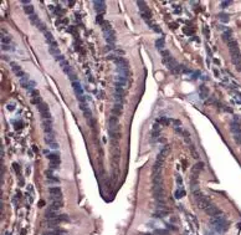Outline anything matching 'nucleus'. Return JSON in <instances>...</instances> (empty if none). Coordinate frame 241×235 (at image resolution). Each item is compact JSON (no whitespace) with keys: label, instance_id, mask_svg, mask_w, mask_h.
Here are the masks:
<instances>
[{"label":"nucleus","instance_id":"22","mask_svg":"<svg viewBox=\"0 0 241 235\" xmlns=\"http://www.w3.org/2000/svg\"><path fill=\"white\" fill-rule=\"evenodd\" d=\"M176 183H178V188H183V180L180 175H176Z\"/></svg>","mask_w":241,"mask_h":235},{"label":"nucleus","instance_id":"17","mask_svg":"<svg viewBox=\"0 0 241 235\" xmlns=\"http://www.w3.org/2000/svg\"><path fill=\"white\" fill-rule=\"evenodd\" d=\"M154 235H169V230L167 229H157L154 230Z\"/></svg>","mask_w":241,"mask_h":235},{"label":"nucleus","instance_id":"6","mask_svg":"<svg viewBox=\"0 0 241 235\" xmlns=\"http://www.w3.org/2000/svg\"><path fill=\"white\" fill-rule=\"evenodd\" d=\"M231 131L234 133V137L241 134V122H240V118L237 117V116L234 117V120L231 122Z\"/></svg>","mask_w":241,"mask_h":235},{"label":"nucleus","instance_id":"3","mask_svg":"<svg viewBox=\"0 0 241 235\" xmlns=\"http://www.w3.org/2000/svg\"><path fill=\"white\" fill-rule=\"evenodd\" d=\"M102 30H103L104 39H106L107 44H110V45H114V40H116V37H114V31L112 30L110 24L103 21L102 23Z\"/></svg>","mask_w":241,"mask_h":235},{"label":"nucleus","instance_id":"11","mask_svg":"<svg viewBox=\"0 0 241 235\" xmlns=\"http://www.w3.org/2000/svg\"><path fill=\"white\" fill-rule=\"evenodd\" d=\"M49 159H50V162H52V163H57V164H60V154L59 153H50L49 156Z\"/></svg>","mask_w":241,"mask_h":235},{"label":"nucleus","instance_id":"1","mask_svg":"<svg viewBox=\"0 0 241 235\" xmlns=\"http://www.w3.org/2000/svg\"><path fill=\"white\" fill-rule=\"evenodd\" d=\"M162 59H163V64L168 67V70L173 73H179L182 71V65H179L175 61V59L170 55L168 50H162Z\"/></svg>","mask_w":241,"mask_h":235},{"label":"nucleus","instance_id":"7","mask_svg":"<svg viewBox=\"0 0 241 235\" xmlns=\"http://www.w3.org/2000/svg\"><path fill=\"white\" fill-rule=\"evenodd\" d=\"M37 108H39V112H40V115H41L44 121H45V120H51V113H50L49 106H47L46 103H44V102H42L40 106H37Z\"/></svg>","mask_w":241,"mask_h":235},{"label":"nucleus","instance_id":"19","mask_svg":"<svg viewBox=\"0 0 241 235\" xmlns=\"http://www.w3.org/2000/svg\"><path fill=\"white\" fill-rule=\"evenodd\" d=\"M167 214H168V212L165 209L164 210H158V212L154 214V216H157V218H165V216H167Z\"/></svg>","mask_w":241,"mask_h":235},{"label":"nucleus","instance_id":"21","mask_svg":"<svg viewBox=\"0 0 241 235\" xmlns=\"http://www.w3.org/2000/svg\"><path fill=\"white\" fill-rule=\"evenodd\" d=\"M158 122H160V123L164 126H169L172 120H168V118H165V117H160V118H158Z\"/></svg>","mask_w":241,"mask_h":235},{"label":"nucleus","instance_id":"23","mask_svg":"<svg viewBox=\"0 0 241 235\" xmlns=\"http://www.w3.org/2000/svg\"><path fill=\"white\" fill-rule=\"evenodd\" d=\"M220 20H221V21H224V23H226L227 20H229V18H227V15H220Z\"/></svg>","mask_w":241,"mask_h":235},{"label":"nucleus","instance_id":"12","mask_svg":"<svg viewBox=\"0 0 241 235\" xmlns=\"http://www.w3.org/2000/svg\"><path fill=\"white\" fill-rule=\"evenodd\" d=\"M138 6H139V10H141V14H143V13H147V11H151V10L148 9V6H147V3L145 1H139L137 3Z\"/></svg>","mask_w":241,"mask_h":235},{"label":"nucleus","instance_id":"20","mask_svg":"<svg viewBox=\"0 0 241 235\" xmlns=\"http://www.w3.org/2000/svg\"><path fill=\"white\" fill-rule=\"evenodd\" d=\"M206 96H208V88H206L205 86H201L200 87V97L205 98Z\"/></svg>","mask_w":241,"mask_h":235},{"label":"nucleus","instance_id":"14","mask_svg":"<svg viewBox=\"0 0 241 235\" xmlns=\"http://www.w3.org/2000/svg\"><path fill=\"white\" fill-rule=\"evenodd\" d=\"M174 195H175V198H176V199H180V198H183V197L185 195V190L183 189V188H178V189L175 190Z\"/></svg>","mask_w":241,"mask_h":235},{"label":"nucleus","instance_id":"2","mask_svg":"<svg viewBox=\"0 0 241 235\" xmlns=\"http://www.w3.org/2000/svg\"><path fill=\"white\" fill-rule=\"evenodd\" d=\"M211 224L214 226V229L219 233H225V231L229 229V221H227L223 215L219 216H214L211 219Z\"/></svg>","mask_w":241,"mask_h":235},{"label":"nucleus","instance_id":"10","mask_svg":"<svg viewBox=\"0 0 241 235\" xmlns=\"http://www.w3.org/2000/svg\"><path fill=\"white\" fill-rule=\"evenodd\" d=\"M63 207V203H62V200H52V203H51V205H50V208L53 210H59L61 209V208Z\"/></svg>","mask_w":241,"mask_h":235},{"label":"nucleus","instance_id":"4","mask_svg":"<svg viewBox=\"0 0 241 235\" xmlns=\"http://www.w3.org/2000/svg\"><path fill=\"white\" fill-rule=\"evenodd\" d=\"M72 88H73L75 93H76L77 100L80 101V103H85V102H86V100H85L83 88H82V86H81V83L79 82V81H75V82H72Z\"/></svg>","mask_w":241,"mask_h":235},{"label":"nucleus","instance_id":"18","mask_svg":"<svg viewBox=\"0 0 241 235\" xmlns=\"http://www.w3.org/2000/svg\"><path fill=\"white\" fill-rule=\"evenodd\" d=\"M11 69H13V71H14V72L16 73V76H18L20 72H22L21 69H20V66H19L18 64H14V62H13V64H11Z\"/></svg>","mask_w":241,"mask_h":235},{"label":"nucleus","instance_id":"8","mask_svg":"<svg viewBox=\"0 0 241 235\" xmlns=\"http://www.w3.org/2000/svg\"><path fill=\"white\" fill-rule=\"evenodd\" d=\"M42 128H44V132H45L46 134L53 133L52 121H51V120H45V121H42Z\"/></svg>","mask_w":241,"mask_h":235},{"label":"nucleus","instance_id":"15","mask_svg":"<svg viewBox=\"0 0 241 235\" xmlns=\"http://www.w3.org/2000/svg\"><path fill=\"white\" fill-rule=\"evenodd\" d=\"M30 18V21H31V24H34L35 26H39L40 24H41V21H40V19L37 18V15L36 14H34V15H31V16H29Z\"/></svg>","mask_w":241,"mask_h":235},{"label":"nucleus","instance_id":"9","mask_svg":"<svg viewBox=\"0 0 241 235\" xmlns=\"http://www.w3.org/2000/svg\"><path fill=\"white\" fill-rule=\"evenodd\" d=\"M93 8H94V10H96L98 14H101V13H103L104 9H106V3L102 1V0H94V1H93Z\"/></svg>","mask_w":241,"mask_h":235},{"label":"nucleus","instance_id":"24","mask_svg":"<svg viewBox=\"0 0 241 235\" xmlns=\"http://www.w3.org/2000/svg\"><path fill=\"white\" fill-rule=\"evenodd\" d=\"M229 4H230V1H224V3H221V8H227Z\"/></svg>","mask_w":241,"mask_h":235},{"label":"nucleus","instance_id":"16","mask_svg":"<svg viewBox=\"0 0 241 235\" xmlns=\"http://www.w3.org/2000/svg\"><path fill=\"white\" fill-rule=\"evenodd\" d=\"M155 47H157L158 50H162L163 47H164V36L160 37V39H158L157 41H155Z\"/></svg>","mask_w":241,"mask_h":235},{"label":"nucleus","instance_id":"5","mask_svg":"<svg viewBox=\"0 0 241 235\" xmlns=\"http://www.w3.org/2000/svg\"><path fill=\"white\" fill-rule=\"evenodd\" d=\"M49 193L51 200H62V192L59 187H50Z\"/></svg>","mask_w":241,"mask_h":235},{"label":"nucleus","instance_id":"13","mask_svg":"<svg viewBox=\"0 0 241 235\" xmlns=\"http://www.w3.org/2000/svg\"><path fill=\"white\" fill-rule=\"evenodd\" d=\"M24 11H25V14H28L29 16H31V15L35 14V11H34V6L30 5V4L24 6Z\"/></svg>","mask_w":241,"mask_h":235}]
</instances>
